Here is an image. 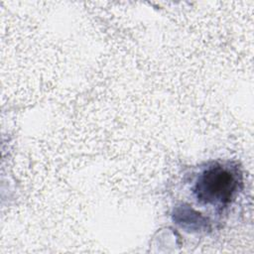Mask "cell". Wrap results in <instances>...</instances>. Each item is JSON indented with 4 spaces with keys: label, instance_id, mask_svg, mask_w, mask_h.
<instances>
[{
    "label": "cell",
    "instance_id": "cell-1",
    "mask_svg": "<svg viewBox=\"0 0 254 254\" xmlns=\"http://www.w3.org/2000/svg\"><path fill=\"white\" fill-rule=\"evenodd\" d=\"M238 174L228 166L214 164L198 177L194 194L198 201L210 205H225L238 190Z\"/></svg>",
    "mask_w": 254,
    "mask_h": 254
}]
</instances>
